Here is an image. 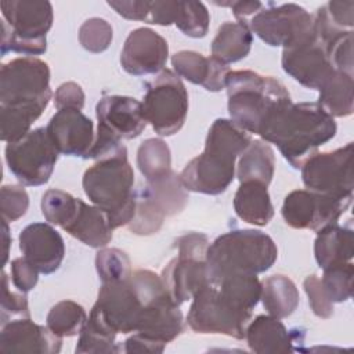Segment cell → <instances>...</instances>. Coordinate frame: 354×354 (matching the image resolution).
I'll return each instance as SVG.
<instances>
[{
	"label": "cell",
	"mask_w": 354,
	"mask_h": 354,
	"mask_svg": "<svg viewBox=\"0 0 354 354\" xmlns=\"http://www.w3.org/2000/svg\"><path fill=\"white\" fill-rule=\"evenodd\" d=\"M260 293L261 282L257 275L231 274L210 279L192 297L187 322L196 333L245 339Z\"/></svg>",
	"instance_id": "obj_1"
},
{
	"label": "cell",
	"mask_w": 354,
	"mask_h": 354,
	"mask_svg": "<svg viewBox=\"0 0 354 354\" xmlns=\"http://www.w3.org/2000/svg\"><path fill=\"white\" fill-rule=\"evenodd\" d=\"M336 122L317 102H286L260 129L266 142L275 144L292 167L299 169L317 149L336 136Z\"/></svg>",
	"instance_id": "obj_2"
},
{
	"label": "cell",
	"mask_w": 354,
	"mask_h": 354,
	"mask_svg": "<svg viewBox=\"0 0 354 354\" xmlns=\"http://www.w3.org/2000/svg\"><path fill=\"white\" fill-rule=\"evenodd\" d=\"M250 141V134L232 120L216 119L207 131L203 152L180 173L184 188L206 195L223 194L235 177L236 158Z\"/></svg>",
	"instance_id": "obj_3"
},
{
	"label": "cell",
	"mask_w": 354,
	"mask_h": 354,
	"mask_svg": "<svg viewBox=\"0 0 354 354\" xmlns=\"http://www.w3.org/2000/svg\"><path fill=\"white\" fill-rule=\"evenodd\" d=\"M231 120L248 133L257 134L281 105L290 102L286 87L272 76L254 71H230L225 79Z\"/></svg>",
	"instance_id": "obj_4"
},
{
	"label": "cell",
	"mask_w": 354,
	"mask_h": 354,
	"mask_svg": "<svg viewBox=\"0 0 354 354\" xmlns=\"http://www.w3.org/2000/svg\"><path fill=\"white\" fill-rule=\"evenodd\" d=\"M86 196L108 217L112 230L129 224L136 212L134 171L127 153L97 160L82 180Z\"/></svg>",
	"instance_id": "obj_5"
},
{
	"label": "cell",
	"mask_w": 354,
	"mask_h": 354,
	"mask_svg": "<svg viewBox=\"0 0 354 354\" xmlns=\"http://www.w3.org/2000/svg\"><path fill=\"white\" fill-rule=\"evenodd\" d=\"M278 257L272 238L259 230H232L217 236L207 248V278L231 274L257 275L270 270Z\"/></svg>",
	"instance_id": "obj_6"
},
{
	"label": "cell",
	"mask_w": 354,
	"mask_h": 354,
	"mask_svg": "<svg viewBox=\"0 0 354 354\" xmlns=\"http://www.w3.org/2000/svg\"><path fill=\"white\" fill-rule=\"evenodd\" d=\"M53 97L50 68L36 57H19L1 65L0 108L39 119Z\"/></svg>",
	"instance_id": "obj_7"
},
{
	"label": "cell",
	"mask_w": 354,
	"mask_h": 354,
	"mask_svg": "<svg viewBox=\"0 0 354 354\" xmlns=\"http://www.w3.org/2000/svg\"><path fill=\"white\" fill-rule=\"evenodd\" d=\"M1 55L18 53L28 57L44 54L46 35L53 25V6L46 0L1 1Z\"/></svg>",
	"instance_id": "obj_8"
},
{
	"label": "cell",
	"mask_w": 354,
	"mask_h": 354,
	"mask_svg": "<svg viewBox=\"0 0 354 354\" xmlns=\"http://www.w3.org/2000/svg\"><path fill=\"white\" fill-rule=\"evenodd\" d=\"M142 112L156 134L169 137L181 130L188 113V93L180 76L163 69L145 84Z\"/></svg>",
	"instance_id": "obj_9"
},
{
	"label": "cell",
	"mask_w": 354,
	"mask_h": 354,
	"mask_svg": "<svg viewBox=\"0 0 354 354\" xmlns=\"http://www.w3.org/2000/svg\"><path fill=\"white\" fill-rule=\"evenodd\" d=\"M58 155L46 127L30 130L21 140L8 142L4 151L10 171L28 187H39L50 180Z\"/></svg>",
	"instance_id": "obj_10"
},
{
	"label": "cell",
	"mask_w": 354,
	"mask_h": 354,
	"mask_svg": "<svg viewBox=\"0 0 354 354\" xmlns=\"http://www.w3.org/2000/svg\"><path fill=\"white\" fill-rule=\"evenodd\" d=\"M304 187L335 198H353V142L330 152L314 153L301 166Z\"/></svg>",
	"instance_id": "obj_11"
},
{
	"label": "cell",
	"mask_w": 354,
	"mask_h": 354,
	"mask_svg": "<svg viewBox=\"0 0 354 354\" xmlns=\"http://www.w3.org/2000/svg\"><path fill=\"white\" fill-rule=\"evenodd\" d=\"M266 44L272 47H289L307 37L314 30V17L295 3L261 8L248 22Z\"/></svg>",
	"instance_id": "obj_12"
},
{
	"label": "cell",
	"mask_w": 354,
	"mask_h": 354,
	"mask_svg": "<svg viewBox=\"0 0 354 354\" xmlns=\"http://www.w3.org/2000/svg\"><path fill=\"white\" fill-rule=\"evenodd\" d=\"M351 201L353 198L342 199L308 189H295L285 196L281 213L289 227L318 232L328 225L337 224Z\"/></svg>",
	"instance_id": "obj_13"
},
{
	"label": "cell",
	"mask_w": 354,
	"mask_h": 354,
	"mask_svg": "<svg viewBox=\"0 0 354 354\" xmlns=\"http://www.w3.org/2000/svg\"><path fill=\"white\" fill-rule=\"evenodd\" d=\"M282 68L301 86L318 90L335 72L325 46L313 30L307 37L282 50Z\"/></svg>",
	"instance_id": "obj_14"
},
{
	"label": "cell",
	"mask_w": 354,
	"mask_h": 354,
	"mask_svg": "<svg viewBox=\"0 0 354 354\" xmlns=\"http://www.w3.org/2000/svg\"><path fill=\"white\" fill-rule=\"evenodd\" d=\"M93 310L116 335H126L137 330L142 303L130 279H126L102 283Z\"/></svg>",
	"instance_id": "obj_15"
},
{
	"label": "cell",
	"mask_w": 354,
	"mask_h": 354,
	"mask_svg": "<svg viewBox=\"0 0 354 354\" xmlns=\"http://www.w3.org/2000/svg\"><path fill=\"white\" fill-rule=\"evenodd\" d=\"M169 44L151 28H137L129 33L120 53L122 68L134 76L156 73L163 69Z\"/></svg>",
	"instance_id": "obj_16"
},
{
	"label": "cell",
	"mask_w": 354,
	"mask_h": 354,
	"mask_svg": "<svg viewBox=\"0 0 354 354\" xmlns=\"http://www.w3.org/2000/svg\"><path fill=\"white\" fill-rule=\"evenodd\" d=\"M46 129L59 153L87 159L95 133L93 120L79 109L57 111Z\"/></svg>",
	"instance_id": "obj_17"
},
{
	"label": "cell",
	"mask_w": 354,
	"mask_h": 354,
	"mask_svg": "<svg viewBox=\"0 0 354 354\" xmlns=\"http://www.w3.org/2000/svg\"><path fill=\"white\" fill-rule=\"evenodd\" d=\"M19 250L41 274L55 272L65 256V243L61 234L47 223L26 225L18 236Z\"/></svg>",
	"instance_id": "obj_18"
},
{
	"label": "cell",
	"mask_w": 354,
	"mask_h": 354,
	"mask_svg": "<svg viewBox=\"0 0 354 354\" xmlns=\"http://www.w3.org/2000/svg\"><path fill=\"white\" fill-rule=\"evenodd\" d=\"M95 115L98 126L119 140L138 137L148 123L142 112V104L126 95L102 97L95 106Z\"/></svg>",
	"instance_id": "obj_19"
},
{
	"label": "cell",
	"mask_w": 354,
	"mask_h": 354,
	"mask_svg": "<svg viewBox=\"0 0 354 354\" xmlns=\"http://www.w3.org/2000/svg\"><path fill=\"white\" fill-rule=\"evenodd\" d=\"M62 337L47 325H37L29 317L7 321L0 332L1 353L55 354L61 351Z\"/></svg>",
	"instance_id": "obj_20"
},
{
	"label": "cell",
	"mask_w": 354,
	"mask_h": 354,
	"mask_svg": "<svg viewBox=\"0 0 354 354\" xmlns=\"http://www.w3.org/2000/svg\"><path fill=\"white\" fill-rule=\"evenodd\" d=\"M162 281L171 300L181 306L192 299L207 282V268L205 260L178 256L169 261L162 271Z\"/></svg>",
	"instance_id": "obj_21"
},
{
	"label": "cell",
	"mask_w": 354,
	"mask_h": 354,
	"mask_svg": "<svg viewBox=\"0 0 354 354\" xmlns=\"http://www.w3.org/2000/svg\"><path fill=\"white\" fill-rule=\"evenodd\" d=\"M174 73L185 80L203 86L207 91H220L225 88V79L230 73L228 65L213 57H205L201 53L183 50L171 57Z\"/></svg>",
	"instance_id": "obj_22"
},
{
	"label": "cell",
	"mask_w": 354,
	"mask_h": 354,
	"mask_svg": "<svg viewBox=\"0 0 354 354\" xmlns=\"http://www.w3.org/2000/svg\"><path fill=\"white\" fill-rule=\"evenodd\" d=\"M245 339L249 348L257 354L292 353L296 335L289 332L279 318L272 315H257L249 321Z\"/></svg>",
	"instance_id": "obj_23"
},
{
	"label": "cell",
	"mask_w": 354,
	"mask_h": 354,
	"mask_svg": "<svg viewBox=\"0 0 354 354\" xmlns=\"http://www.w3.org/2000/svg\"><path fill=\"white\" fill-rule=\"evenodd\" d=\"M73 238L90 248H104L112 239V227L106 214L94 205H87L82 199L73 217L62 227Z\"/></svg>",
	"instance_id": "obj_24"
},
{
	"label": "cell",
	"mask_w": 354,
	"mask_h": 354,
	"mask_svg": "<svg viewBox=\"0 0 354 354\" xmlns=\"http://www.w3.org/2000/svg\"><path fill=\"white\" fill-rule=\"evenodd\" d=\"M314 256L322 270L351 261L354 256L353 230L337 224L319 230L314 241Z\"/></svg>",
	"instance_id": "obj_25"
},
{
	"label": "cell",
	"mask_w": 354,
	"mask_h": 354,
	"mask_svg": "<svg viewBox=\"0 0 354 354\" xmlns=\"http://www.w3.org/2000/svg\"><path fill=\"white\" fill-rule=\"evenodd\" d=\"M234 210L245 223L264 227L274 217L267 185L256 181L241 183L234 196Z\"/></svg>",
	"instance_id": "obj_26"
},
{
	"label": "cell",
	"mask_w": 354,
	"mask_h": 354,
	"mask_svg": "<svg viewBox=\"0 0 354 354\" xmlns=\"http://www.w3.org/2000/svg\"><path fill=\"white\" fill-rule=\"evenodd\" d=\"M253 35L248 21L224 22L212 41V57L228 65L243 59L252 47Z\"/></svg>",
	"instance_id": "obj_27"
},
{
	"label": "cell",
	"mask_w": 354,
	"mask_h": 354,
	"mask_svg": "<svg viewBox=\"0 0 354 354\" xmlns=\"http://www.w3.org/2000/svg\"><path fill=\"white\" fill-rule=\"evenodd\" d=\"M275 171V155L270 144L263 140L250 141L241 153L236 177L239 183L256 181L268 187Z\"/></svg>",
	"instance_id": "obj_28"
},
{
	"label": "cell",
	"mask_w": 354,
	"mask_h": 354,
	"mask_svg": "<svg viewBox=\"0 0 354 354\" xmlns=\"http://www.w3.org/2000/svg\"><path fill=\"white\" fill-rule=\"evenodd\" d=\"M260 299L267 313L275 318H288L299 306V290L285 275H271L261 282Z\"/></svg>",
	"instance_id": "obj_29"
},
{
	"label": "cell",
	"mask_w": 354,
	"mask_h": 354,
	"mask_svg": "<svg viewBox=\"0 0 354 354\" xmlns=\"http://www.w3.org/2000/svg\"><path fill=\"white\" fill-rule=\"evenodd\" d=\"M353 75L335 71L318 88V105L332 118H346L353 113Z\"/></svg>",
	"instance_id": "obj_30"
},
{
	"label": "cell",
	"mask_w": 354,
	"mask_h": 354,
	"mask_svg": "<svg viewBox=\"0 0 354 354\" xmlns=\"http://www.w3.org/2000/svg\"><path fill=\"white\" fill-rule=\"evenodd\" d=\"M116 333L105 324L100 314L91 308L88 318L79 333L75 351L79 354L119 353L120 347L115 343Z\"/></svg>",
	"instance_id": "obj_31"
},
{
	"label": "cell",
	"mask_w": 354,
	"mask_h": 354,
	"mask_svg": "<svg viewBox=\"0 0 354 354\" xmlns=\"http://www.w3.org/2000/svg\"><path fill=\"white\" fill-rule=\"evenodd\" d=\"M137 166L147 181L158 180L171 171V153L162 138H147L137 149Z\"/></svg>",
	"instance_id": "obj_32"
},
{
	"label": "cell",
	"mask_w": 354,
	"mask_h": 354,
	"mask_svg": "<svg viewBox=\"0 0 354 354\" xmlns=\"http://www.w3.org/2000/svg\"><path fill=\"white\" fill-rule=\"evenodd\" d=\"M145 187L148 188L158 206L163 210L166 217L180 213L187 205V189L184 188L180 176L173 170L158 180L147 181Z\"/></svg>",
	"instance_id": "obj_33"
},
{
	"label": "cell",
	"mask_w": 354,
	"mask_h": 354,
	"mask_svg": "<svg viewBox=\"0 0 354 354\" xmlns=\"http://www.w3.org/2000/svg\"><path fill=\"white\" fill-rule=\"evenodd\" d=\"M87 321L84 308L73 300H61L54 304L46 318L47 326L61 337H72L80 333Z\"/></svg>",
	"instance_id": "obj_34"
},
{
	"label": "cell",
	"mask_w": 354,
	"mask_h": 354,
	"mask_svg": "<svg viewBox=\"0 0 354 354\" xmlns=\"http://www.w3.org/2000/svg\"><path fill=\"white\" fill-rule=\"evenodd\" d=\"M165 217L166 214L145 185L136 189V212L133 220L129 223L131 232L137 235H152L160 230Z\"/></svg>",
	"instance_id": "obj_35"
},
{
	"label": "cell",
	"mask_w": 354,
	"mask_h": 354,
	"mask_svg": "<svg viewBox=\"0 0 354 354\" xmlns=\"http://www.w3.org/2000/svg\"><path fill=\"white\" fill-rule=\"evenodd\" d=\"M95 268L102 283L126 281L133 272L129 256L118 248H102L98 250Z\"/></svg>",
	"instance_id": "obj_36"
},
{
	"label": "cell",
	"mask_w": 354,
	"mask_h": 354,
	"mask_svg": "<svg viewBox=\"0 0 354 354\" xmlns=\"http://www.w3.org/2000/svg\"><path fill=\"white\" fill-rule=\"evenodd\" d=\"M210 24V14L201 1H178V14L174 25L187 36L199 39L206 36Z\"/></svg>",
	"instance_id": "obj_37"
},
{
	"label": "cell",
	"mask_w": 354,
	"mask_h": 354,
	"mask_svg": "<svg viewBox=\"0 0 354 354\" xmlns=\"http://www.w3.org/2000/svg\"><path fill=\"white\" fill-rule=\"evenodd\" d=\"M354 266L351 261L332 266L324 270L321 283L332 303H343L353 295Z\"/></svg>",
	"instance_id": "obj_38"
},
{
	"label": "cell",
	"mask_w": 354,
	"mask_h": 354,
	"mask_svg": "<svg viewBox=\"0 0 354 354\" xmlns=\"http://www.w3.org/2000/svg\"><path fill=\"white\" fill-rule=\"evenodd\" d=\"M79 198L72 196L69 192L62 189H48L41 198V213L53 225H59L61 228L69 223L77 209Z\"/></svg>",
	"instance_id": "obj_39"
},
{
	"label": "cell",
	"mask_w": 354,
	"mask_h": 354,
	"mask_svg": "<svg viewBox=\"0 0 354 354\" xmlns=\"http://www.w3.org/2000/svg\"><path fill=\"white\" fill-rule=\"evenodd\" d=\"M113 37L112 26L104 18H88L79 28V43L90 53L105 51Z\"/></svg>",
	"instance_id": "obj_40"
},
{
	"label": "cell",
	"mask_w": 354,
	"mask_h": 354,
	"mask_svg": "<svg viewBox=\"0 0 354 354\" xmlns=\"http://www.w3.org/2000/svg\"><path fill=\"white\" fill-rule=\"evenodd\" d=\"M1 216L7 223H12L25 216L29 207L28 192L21 185H3L1 187Z\"/></svg>",
	"instance_id": "obj_41"
},
{
	"label": "cell",
	"mask_w": 354,
	"mask_h": 354,
	"mask_svg": "<svg viewBox=\"0 0 354 354\" xmlns=\"http://www.w3.org/2000/svg\"><path fill=\"white\" fill-rule=\"evenodd\" d=\"M19 315L29 317L28 297L24 292H12L8 288V277L6 272L1 275V324H6L8 317Z\"/></svg>",
	"instance_id": "obj_42"
},
{
	"label": "cell",
	"mask_w": 354,
	"mask_h": 354,
	"mask_svg": "<svg viewBox=\"0 0 354 354\" xmlns=\"http://www.w3.org/2000/svg\"><path fill=\"white\" fill-rule=\"evenodd\" d=\"M303 286L313 313L322 319L330 318L333 315V303L329 300L326 292L324 290L321 279L317 275H310L304 279Z\"/></svg>",
	"instance_id": "obj_43"
},
{
	"label": "cell",
	"mask_w": 354,
	"mask_h": 354,
	"mask_svg": "<svg viewBox=\"0 0 354 354\" xmlns=\"http://www.w3.org/2000/svg\"><path fill=\"white\" fill-rule=\"evenodd\" d=\"M11 281L19 292L32 290L39 281V270L25 257H17L11 261Z\"/></svg>",
	"instance_id": "obj_44"
},
{
	"label": "cell",
	"mask_w": 354,
	"mask_h": 354,
	"mask_svg": "<svg viewBox=\"0 0 354 354\" xmlns=\"http://www.w3.org/2000/svg\"><path fill=\"white\" fill-rule=\"evenodd\" d=\"M209 239L205 234L201 232H187L178 236L174 242V248L178 250V256L205 260L206 252L209 248Z\"/></svg>",
	"instance_id": "obj_45"
},
{
	"label": "cell",
	"mask_w": 354,
	"mask_h": 354,
	"mask_svg": "<svg viewBox=\"0 0 354 354\" xmlns=\"http://www.w3.org/2000/svg\"><path fill=\"white\" fill-rule=\"evenodd\" d=\"M84 91L76 82L62 83L54 94V105L59 109H82L84 106Z\"/></svg>",
	"instance_id": "obj_46"
},
{
	"label": "cell",
	"mask_w": 354,
	"mask_h": 354,
	"mask_svg": "<svg viewBox=\"0 0 354 354\" xmlns=\"http://www.w3.org/2000/svg\"><path fill=\"white\" fill-rule=\"evenodd\" d=\"M178 1L180 0H155L151 1L148 24L169 26L176 22L178 14Z\"/></svg>",
	"instance_id": "obj_47"
},
{
	"label": "cell",
	"mask_w": 354,
	"mask_h": 354,
	"mask_svg": "<svg viewBox=\"0 0 354 354\" xmlns=\"http://www.w3.org/2000/svg\"><path fill=\"white\" fill-rule=\"evenodd\" d=\"M108 6L112 7L119 15L130 21H144L147 22L151 1L147 0H111Z\"/></svg>",
	"instance_id": "obj_48"
},
{
	"label": "cell",
	"mask_w": 354,
	"mask_h": 354,
	"mask_svg": "<svg viewBox=\"0 0 354 354\" xmlns=\"http://www.w3.org/2000/svg\"><path fill=\"white\" fill-rule=\"evenodd\" d=\"M330 21L343 30H353L354 26V1H329L325 4Z\"/></svg>",
	"instance_id": "obj_49"
},
{
	"label": "cell",
	"mask_w": 354,
	"mask_h": 354,
	"mask_svg": "<svg viewBox=\"0 0 354 354\" xmlns=\"http://www.w3.org/2000/svg\"><path fill=\"white\" fill-rule=\"evenodd\" d=\"M166 346L159 344L156 342H152L144 336H141L140 333H133L130 337H127L124 340V347L122 348V351L124 353H162L165 350Z\"/></svg>",
	"instance_id": "obj_50"
},
{
	"label": "cell",
	"mask_w": 354,
	"mask_h": 354,
	"mask_svg": "<svg viewBox=\"0 0 354 354\" xmlns=\"http://www.w3.org/2000/svg\"><path fill=\"white\" fill-rule=\"evenodd\" d=\"M217 6L223 7H230L232 10V14L238 21H246L249 15L257 14L264 6L260 1H221V3H214Z\"/></svg>",
	"instance_id": "obj_51"
},
{
	"label": "cell",
	"mask_w": 354,
	"mask_h": 354,
	"mask_svg": "<svg viewBox=\"0 0 354 354\" xmlns=\"http://www.w3.org/2000/svg\"><path fill=\"white\" fill-rule=\"evenodd\" d=\"M3 241H4V252H3V264L6 266L8 260V248L11 243V236H10V230H8V223L3 220Z\"/></svg>",
	"instance_id": "obj_52"
}]
</instances>
